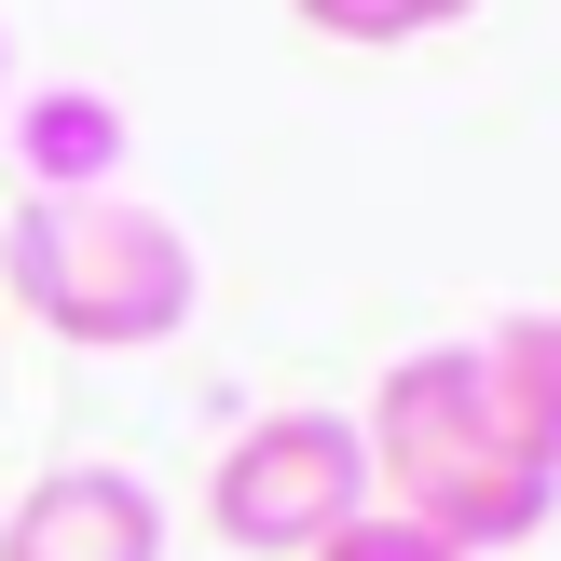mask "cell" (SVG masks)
Masks as SVG:
<instances>
[{"label": "cell", "instance_id": "obj_1", "mask_svg": "<svg viewBox=\"0 0 561 561\" xmlns=\"http://www.w3.org/2000/svg\"><path fill=\"white\" fill-rule=\"evenodd\" d=\"M356 438H370V493L398 520H425V535H453L466 561H507V548H535L561 520V480L493 425L466 343L398 356V370L370 383V411H356Z\"/></svg>", "mask_w": 561, "mask_h": 561}, {"label": "cell", "instance_id": "obj_9", "mask_svg": "<svg viewBox=\"0 0 561 561\" xmlns=\"http://www.w3.org/2000/svg\"><path fill=\"white\" fill-rule=\"evenodd\" d=\"M0 82H14V55H0Z\"/></svg>", "mask_w": 561, "mask_h": 561}, {"label": "cell", "instance_id": "obj_4", "mask_svg": "<svg viewBox=\"0 0 561 561\" xmlns=\"http://www.w3.org/2000/svg\"><path fill=\"white\" fill-rule=\"evenodd\" d=\"M0 561H164V493L110 453H69L0 507Z\"/></svg>", "mask_w": 561, "mask_h": 561}, {"label": "cell", "instance_id": "obj_6", "mask_svg": "<svg viewBox=\"0 0 561 561\" xmlns=\"http://www.w3.org/2000/svg\"><path fill=\"white\" fill-rule=\"evenodd\" d=\"M480 398H493V425L520 438V453L561 480V316H507V329H480Z\"/></svg>", "mask_w": 561, "mask_h": 561}, {"label": "cell", "instance_id": "obj_3", "mask_svg": "<svg viewBox=\"0 0 561 561\" xmlns=\"http://www.w3.org/2000/svg\"><path fill=\"white\" fill-rule=\"evenodd\" d=\"M383 493H370V438L356 411H247L206 466V535L247 561H316L329 535H356Z\"/></svg>", "mask_w": 561, "mask_h": 561}, {"label": "cell", "instance_id": "obj_2", "mask_svg": "<svg viewBox=\"0 0 561 561\" xmlns=\"http://www.w3.org/2000/svg\"><path fill=\"white\" fill-rule=\"evenodd\" d=\"M0 301L27 329H55V343H82V356H151V343L192 329L206 261L137 192H27L14 233H0Z\"/></svg>", "mask_w": 561, "mask_h": 561}, {"label": "cell", "instance_id": "obj_7", "mask_svg": "<svg viewBox=\"0 0 561 561\" xmlns=\"http://www.w3.org/2000/svg\"><path fill=\"white\" fill-rule=\"evenodd\" d=\"M316 42H356V55H398V42H438V27H466L480 0H288Z\"/></svg>", "mask_w": 561, "mask_h": 561}, {"label": "cell", "instance_id": "obj_8", "mask_svg": "<svg viewBox=\"0 0 561 561\" xmlns=\"http://www.w3.org/2000/svg\"><path fill=\"white\" fill-rule=\"evenodd\" d=\"M316 561H466V548H453V535H425V520H398V507H370L356 535H329Z\"/></svg>", "mask_w": 561, "mask_h": 561}, {"label": "cell", "instance_id": "obj_5", "mask_svg": "<svg viewBox=\"0 0 561 561\" xmlns=\"http://www.w3.org/2000/svg\"><path fill=\"white\" fill-rule=\"evenodd\" d=\"M14 164H27V192H124V110L96 82H42L14 110Z\"/></svg>", "mask_w": 561, "mask_h": 561}]
</instances>
